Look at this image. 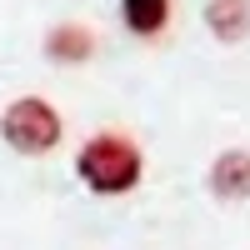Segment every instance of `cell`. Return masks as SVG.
Listing matches in <instances>:
<instances>
[{"label":"cell","mask_w":250,"mask_h":250,"mask_svg":"<svg viewBox=\"0 0 250 250\" xmlns=\"http://www.w3.org/2000/svg\"><path fill=\"white\" fill-rule=\"evenodd\" d=\"M205 185H210V195H215L220 205H245V200H250V150H245V145L220 150V155L210 160Z\"/></svg>","instance_id":"cell-3"},{"label":"cell","mask_w":250,"mask_h":250,"mask_svg":"<svg viewBox=\"0 0 250 250\" xmlns=\"http://www.w3.org/2000/svg\"><path fill=\"white\" fill-rule=\"evenodd\" d=\"M95 50H100V35L85 25V20H60V25L45 30V55L55 65H85Z\"/></svg>","instance_id":"cell-4"},{"label":"cell","mask_w":250,"mask_h":250,"mask_svg":"<svg viewBox=\"0 0 250 250\" xmlns=\"http://www.w3.org/2000/svg\"><path fill=\"white\" fill-rule=\"evenodd\" d=\"M205 30L220 45L250 40V0H205Z\"/></svg>","instance_id":"cell-5"},{"label":"cell","mask_w":250,"mask_h":250,"mask_svg":"<svg viewBox=\"0 0 250 250\" xmlns=\"http://www.w3.org/2000/svg\"><path fill=\"white\" fill-rule=\"evenodd\" d=\"M75 175L90 195L115 200V195H130L145 180V155L125 130H100L75 150Z\"/></svg>","instance_id":"cell-1"},{"label":"cell","mask_w":250,"mask_h":250,"mask_svg":"<svg viewBox=\"0 0 250 250\" xmlns=\"http://www.w3.org/2000/svg\"><path fill=\"white\" fill-rule=\"evenodd\" d=\"M0 135H5V145L20 150V155H45V150L60 145L65 120H60V110L50 105V100L20 95V100H10V105L0 110Z\"/></svg>","instance_id":"cell-2"},{"label":"cell","mask_w":250,"mask_h":250,"mask_svg":"<svg viewBox=\"0 0 250 250\" xmlns=\"http://www.w3.org/2000/svg\"><path fill=\"white\" fill-rule=\"evenodd\" d=\"M170 15H175V0H120L125 30L140 35V40H160L170 30Z\"/></svg>","instance_id":"cell-6"}]
</instances>
